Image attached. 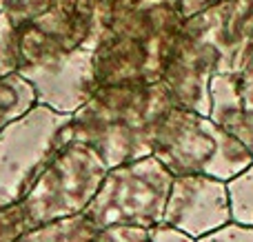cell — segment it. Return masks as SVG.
<instances>
[{
  "label": "cell",
  "instance_id": "5",
  "mask_svg": "<svg viewBox=\"0 0 253 242\" xmlns=\"http://www.w3.org/2000/svg\"><path fill=\"white\" fill-rule=\"evenodd\" d=\"M173 176L153 156L109 169L98 194L84 209L96 229L131 225L156 229L162 225Z\"/></svg>",
  "mask_w": 253,
  "mask_h": 242
},
{
  "label": "cell",
  "instance_id": "11",
  "mask_svg": "<svg viewBox=\"0 0 253 242\" xmlns=\"http://www.w3.org/2000/svg\"><path fill=\"white\" fill-rule=\"evenodd\" d=\"M196 242H253V227L229 222L227 227H222V229L213 231L209 236H202Z\"/></svg>",
  "mask_w": 253,
  "mask_h": 242
},
{
  "label": "cell",
  "instance_id": "4",
  "mask_svg": "<svg viewBox=\"0 0 253 242\" xmlns=\"http://www.w3.org/2000/svg\"><path fill=\"white\" fill-rule=\"evenodd\" d=\"M71 118L38 107L0 133V209L20 204L53 156L71 142Z\"/></svg>",
  "mask_w": 253,
  "mask_h": 242
},
{
  "label": "cell",
  "instance_id": "1",
  "mask_svg": "<svg viewBox=\"0 0 253 242\" xmlns=\"http://www.w3.org/2000/svg\"><path fill=\"white\" fill-rule=\"evenodd\" d=\"M178 105L165 80H131L93 93L71 118V140L91 147L109 169L151 156L162 116Z\"/></svg>",
  "mask_w": 253,
  "mask_h": 242
},
{
  "label": "cell",
  "instance_id": "9",
  "mask_svg": "<svg viewBox=\"0 0 253 242\" xmlns=\"http://www.w3.org/2000/svg\"><path fill=\"white\" fill-rule=\"evenodd\" d=\"M89 242H151V229L131 225H114L98 229Z\"/></svg>",
  "mask_w": 253,
  "mask_h": 242
},
{
  "label": "cell",
  "instance_id": "3",
  "mask_svg": "<svg viewBox=\"0 0 253 242\" xmlns=\"http://www.w3.org/2000/svg\"><path fill=\"white\" fill-rule=\"evenodd\" d=\"M107 171L109 167L91 147L74 140L65 145L20 202L29 229L84 213Z\"/></svg>",
  "mask_w": 253,
  "mask_h": 242
},
{
  "label": "cell",
  "instance_id": "6",
  "mask_svg": "<svg viewBox=\"0 0 253 242\" xmlns=\"http://www.w3.org/2000/svg\"><path fill=\"white\" fill-rule=\"evenodd\" d=\"M231 222L227 182L207 176L173 178L162 225L198 240Z\"/></svg>",
  "mask_w": 253,
  "mask_h": 242
},
{
  "label": "cell",
  "instance_id": "7",
  "mask_svg": "<svg viewBox=\"0 0 253 242\" xmlns=\"http://www.w3.org/2000/svg\"><path fill=\"white\" fill-rule=\"evenodd\" d=\"M96 227L84 218V213L67 220L49 222L22 234L16 242H89L96 234Z\"/></svg>",
  "mask_w": 253,
  "mask_h": 242
},
{
  "label": "cell",
  "instance_id": "12",
  "mask_svg": "<svg viewBox=\"0 0 253 242\" xmlns=\"http://www.w3.org/2000/svg\"><path fill=\"white\" fill-rule=\"evenodd\" d=\"M151 242H196V240L180 234V231H175V229H171V227L158 225L156 229H151Z\"/></svg>",
  "mask_w": 253,
  "mask_h": 242
},
{
  "label": "cell",
  "instance_id": "10",
  "mask_svg": "<svg viewBox=\"0 0 253 242\" xmlns=\"http://www.w3.org/2000/svg\"><path fill=\"white\" fill-rule=\"evenodd\" d=\"M29 231L20 204L9 209H0V242H16L22 234Z\"/></svg>",
  "mask_w": 253,
  "mask_h": 242
},
{
  "label": "cell",
  "instance_id": "2",
  "mask_svg": "<svg viewBox=\"0 0 253 242\" xmlns=\"http://www.w3.org/2000/svg\"><path fill=\"white\" fill-rule=\"evenodd\" d=\"M151 156L173 178L207 176L222 182L233 180L253 164V156L236 136L207 114L182 105H173L158 122Z\"/></svg>",
  "mask_w": 253,
  "mask_h": 242
},
{
  "label": "cell",
  "instance_id": "8",
  "mask_svg": "<svg viewBox=\"0 0 253 242\" xmlns=\"http://www.w3.org/2000/svg\"><path fill=\"white\" fill-rule=\"evenodd\" d=\"M229 202H231V222L253 227V164L240 176L227 182Z\"/></svg>",
  "mask_w": 253,
  "mask_h": 242
}]
</instances>
